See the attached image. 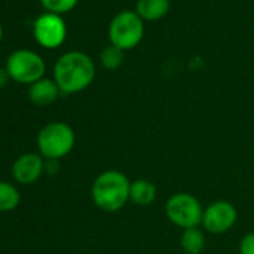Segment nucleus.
<instances>
[{"instance_id": "obj_1", "label": "nucleus", "mask_w": 254, "mask_h": 254, "mask_svg": "<svg viewBox=\"0 0 254 254\" xmlns=\"http://www.w3.org/2000/svg\"><path fill=\"white\" fill-rule=\"evenodd\" d=\"M96 67L90 56L82 51H69L59 57L54 66V81L64 94H73L91 85Z\"/></svg>"}, {"instance_id": "obj_2", "label": "nucleus", "mask_w": 254, "mask_h": 254, "mask_svg": "<svg viewBox=\"0 0 254 254\" xmlns=\"http://www.w3.org/2000/svg\"><path fill=\"white\" fill-rule=\"evenodd\" d=\"M132 181L117 169L103 171L91 186L93 203L105 212H117L130 202Z\"/></svg>"}, {"instance_id": "obj_3", "label": "nucleus", "mask_w": 254, "mask_h": 254, "mask_svg": "<svg viewBox=\"0 0 254 254\" xmlns=\"http://www.w3.org/2000/svg\"><path fill=\"white\" fill-rule=\"evenodd\" d=\"M75 145L73 129L62 121H53L44 126L38 135V148L47 160H60L66 157Z\"/></svg>"}, {"instance_id": "obj_4", "label": "nucleus", "mask_w": 254, "mask_h": 254, "mask_svg": "<svg viewBox=\"0 0 254 254\" xmlns=\"http://www.w3.org/2000/svg\"><path fill=\"white\" fill-rule=\"evenodd\" d=\"M165 214L174 226L186 230L202 226L203 206L193 194L178 191L168 197L165 203Z\"/></svg>"}, {"instance_id": "obj_5", "label": "nucleus", "mask_w": 254, "mask_h": 254, "mask_svg": "<svg viewBox=\"0 0 254 254\" xmlns=\"http://www.w3.org/2000/svg\"><path fill=\"white\" fill-rule=\"evenodd\" d=\"M111 45L127 51L135 48L144 38V20L133 11L118 12L109 23Z\"/></svg>"}, {"instance_id": "obj_6", "label": "nucleus", "mask_w": 254, "mask_h": 254, "mask_svg": "<svg viewBox=\"0 0 254 254\" xmlns=\"http://www.w3.org/2000/svg\"><path fill=\"white\" fill-rule=\"evenodd\" d=\"M5 69L14 81L32 85L44 78L45 62L32 50H17L8 57Z\"/></svg>"}, {"instance_id": "obj_7", "label": "nucleus", "mask_w": 254, "mask_h": 254, "mask_svg": "<svg viewBox=\"0 0 254 254\" xmlns=\"http://www.w3.org/2000/svg\"><path fill=\"white\" fill-rule=\"evenodd\" d=\"M238 220V209L229 200H215L203 209L202 227L212 235L229 232Z\"/></svg>"}, {"instance_id": "obj_8", "label": "nucleus", "mask_w": 254, "mask_h": 254, "mask_svg": "<svg viewBox=\"0 0 254 254\" xmlns=\"http://www.w3.org/2000/svg\"><path fill=\"white\" fill-rule=\"evenodd\" d=\"M66 23L63 18L53 12H45L39 15L33 23V35L39 45L53 50L60 47L66 39Z\"/></svg>"}, {"instance_id": "obj_9", "label": "nucleus", "mask_w": 254, "mask_h": 254, "mask_svg": "<svg viewBox=\"0 0 254 254\" xmlns=\"http://www.w3.org/2000/svg\"><path fill=\"white\" fill-rule=\"evenodd\" d=\"M45 171V162L42 156L35 153H27L20 156L12 166V177L20 184L36 183Z\"/></svg>"}, {"instance_id": "obj_10", "label": "nucleus", "mask_w": 254, "mask_h": 254, "mask_svg": "<svg viewBox=\"0 0 254 254\" xmlns=\"http://www.w3.org/2000/svg\"><path fill=\"white\" fill-rule=\"evenodd\" d=\"M60 88L54 79L42 78L33 82L29 88V99L38 106H47L57 100L60 96Z\"/></svg>"}, {"instance_id": "obj_11", "label": "nucleus", "mask_w": 254, "mask_h": 254, "mask_svg": "<svg viewBox=\"0 0 254 254\" xmlns=\"http://www.w3.org/2000/svg\"><path fill=\"white\" fill-rule=\"evenodd\" d=\"M157 199V187L153 181L138 178L130 186V202L136 206H150Z\"/></svg>"}, {"instance_id": "obj_12", "label": "nucleus", "mask_w": 254, "mask_h": 254, "mask_svg": "<svg viewBox=\"0 0 254 254\" xmlns=\"http://www.w3.org/2000/svg\"><path fill=\"white\" fill-rule=\"evenodd\" d=\"M169 0H138L135 12L144 21H157L169 12Z\"/></svg>"}, {"instance_id": "obj_13", "label": "nucleus", "mask_w": 254, "mask_h": 254, "mask_svg": "<svg viewBox=\"0 0 254 254\" xmlns=\"http://www.w3.org/2000/svg\"><path fill=\"white\" fill-rule=\"evenodd\" d=\"M180 244H181V248L184 250L186 254H200L206 245L205 232L199 227L186 229L181 233Z\"/></svg>"}, {"instance_id": "obj_14", "label": "nucleus", "mask_w": 254, "mask_h": 254, "mask_svg": "<svg viewBox=\"0 0 254 254\" xmlns=\"http://www.w3.org/2000/svg\"><path fill=\"white\" fill-rule=\"evenodd\" d=\"M21 196L17 187L9 183L0 181V212H8L20 205Z\"/></svg>"}, {"instance_id": "obj_15", "label": "nucleus", "mask_w": 254, "mask_h": 254, "mask_svg": "<svg viewBox=\"0 0 254 254\" xmlns=\"http://www.w3.org/2000/svg\"><path fill=\"white\" fill-rule=\"evenodd\" d=\"M123 60H124V51L114 45L105 47L100 53V64L106 70H117L123 64Z\"/></svg>"}, {"instance_id": "obj_16", "label": "nucleus", "mask_w": 254, "mask_h": 254, "mask_svg": "<svg viewBox=\"0 0 254 254\" xmlns=\"http://www.w3.org/2000/svg\"><path fill=\"white\" fill-rule=\"evenodd\" d=\"M41 3L47 9V12L60 15V14L72 11L76 6L78 0H41Z\"/></svg>"}, {"instance_id": "obj_17", "label": "nucleus", "mask_w": 254, "mask_h": 254, "mask_svg": "<svg viewBox=\"0 0 254 254\" xmlns=\"http://www.w3.org/2000/svg\"><path fill=\"white\" fill-rule=\"evenodd\" d=\"M238 251L239 254H254V232L247 233L241 239Z\"/></svg>"}, {"instance_id": "obj_18", "label": "nucleus", "mask_w": 254, "mask_h": 254, "mask_svg": "<svg viewBox=\"0 0 254 254\" xmlns=\"http://www.w3.org/2000/svg\"><path fill=\"white\" fill-rule=\"evenodd\" d=\"M57 162H59V160H48V162L45 163V171H47V172H50V174L57 172V168H59Z\"/></svg>"}, {"instance_id": "obj_19", "label": "nucleus", "mask_w": 254, "mask_h": 254, "mask_svg": "<svg viewBox=\"0 0 254 254\" xmlns=\"http://www.w3.org/2000/svg\"><path fill=\"white\" fill-rule=\"evenodd\" d=\"M8 78H9L8 70L6 69H0V88H2L8 82Z\"/></svg>"}, {"instance_id": "obj_20", "label": "nucleus", "mask_w": 254, "mask_h": 254, "mask_svg": "<svg viewBox=\"0 0 254 254\" xmlns=\"http://www.w3.org/2000/svg\"><path fill=\"white\" fill-rule=\"evenodd\" d=\"M2 35H3V29H2V26H0V39H2Z\"/></svg>"}]
</instances>
